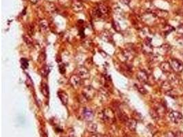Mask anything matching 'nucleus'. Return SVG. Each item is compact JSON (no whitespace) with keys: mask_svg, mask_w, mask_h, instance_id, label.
Masks as SVG:
<instances>
[{"mask_svg":"<svg viewBox=\"0 0 183 137\" xmlns=\"http://www.w3.org/2000/svg\"><path fill=\"white\" fill-rule=\"evenodd\" d=\"M150 114L151 117H152L153 119L154 120H158L160 118V116L158 115V113L157 112V111L154 108H152L150 110Z\"/></svg>","mask_w":183,"mask_h":137,"instance_id":"nucleus-19","label":"nucleus"},{"mask_svg":"<svg viewBox=\"0 0 183 137\" xmlns=\"http://www.w3.org/2000/svg\"><path fill=\"white\" fill-rule=\"evenodd\" d=\"M113 27H114L115 30H116L117 32H119L121 30V27H120V26L119 25V24L117 22L113 23Z\"/></svg>","mask_w":183,"mask_h":137,"instance_id":"nucleus-25","label":"nucleus"},{"mask_svg":"<svg viewBox=\"0 0 183 137\" xmlns=\"http://www.w3.org/2000/svg\"><path fill=\"white\" fill-rule=\"evenodd\" d=\"M45 53H42V54H41L40 56H39L38 61L41 62H42L45 61Z\"/></svg>","mask_w":183,"mask_h":137,"instance_id":"nucleus-24","label":"nucleus"},{"mask_svg":"<svg viewBox=\"0 0 183 137\" xmlns=\"http://www.w3.org/2000/svg\"><path fill=\"white\" fill-rule=\"evenodd\" d=\"M165 137H176L175 134L172 132H168L165 134Z\"/></svg>","mask_w":183,"mask_h":137,"instance_id":"nucleus-26","label":"nucleus"},{"mask_svg":"<svg viewBox=\"0 0 183 137\" xmlns=\"http://www.w3.org/2000/svg\"><path fill=\"white\" fill-rule=\"evenodd\" d=\"M170 65L172 70L176 73H180L183 71V63L178 59H172L170 60Z\"/></svg>","mask_w":183,"mask_h":137,"instance_id":"nucleus-3","label":"nucleus"},{"mask_svg":"<svg viewBox=\"0 0 183 137\" xmlns=\"http://www.w3.org/2000/svg\"><path fill=\"white\" fill-rule=\"evenodd\" d=\"M41 92L45 97H47L49 96V88L45 83H43L41 85Z\"/></svg>","mask_w":183,"mask_h":137,"instance_id":"nucleus-18","label":"nucleus"},{"mask_svg":"<svg viewBox=\"0 0 183 137\" xmlns=\"http://www.w3.org/2000/svg\"><path fill=\"white\" fill-rule=\"evenodd\" d=\"M42 73L44 75V76H47L48 73H49V69H48V66H45L42 69Z\"/></svg>","mask_w":183,"mask_h":137,"instance_id":"nucleus-23","label":"nucleus"},{"mask_svg":"<svg viewBox=\"0 0 183 137\" xmlns=\"http://www.w3.org/2000/svg\"><path fill=\"white\" fill-rule=\"evenodd\" d=\"M122 55L125 60L127 61H131L134 59L135 56V53L133 49H124L122 52Z\"/></svg>","mask_w":183,"mask_h":137,"instance_id":"nucleus-8","label":"nucleus"},{"mask_svg":"<svg viewBox=\"0 0 183 137\" xmlns=\"http://www.w3.org/2000/svg\"><path fill=\"white\" fill-rule=\"evenodd\" d=\"M169 118L172 122L176 124L180 123L183 120V115L178 111H172L169 114Z\"/></svg>","mask_w":183,"mask_h":137,"instance_id":"nucleus-2","label":"nucleus"},{"mask_svg":"<svg viewBox=\"0 0 183 137\" xmlns=\"http://www.w3.org/2000/svg\"><path fill=\"white\" fill-rule=\"evenodd\" d=\"M86 127V130L89 132H91V133L95 132L97 131V126L93 122H88Z\"/></svg>","mask_w":183,"mask_h":137,"instance_id":"nucleus-16","label":"nucleus"},{"mask_svg":"<svg viewBox=\"0 0 183 137\" xmlns=\"http://www.w3.org/2000/svg\"><path fill=\"white\" fill-rule=\"evenodd\" d=\"M135 86L137 87V90H138V91H139V93H141V94H143V95H145V94L147 93L146 89H145L143 86L139 85V84H135Z\"/></svg>","mask_w":183,"mask_h":137,"instance_id":"nucleus-21","label":"nucleus"},{"mask_svg":"<svg viewBox=\"0 0 183 137\" xmlns=\"http://www.w3.org/2000/svg\"><path fill=\"white\" fill-rule=\"evenodd\" d=\"M58 97L61 99V102L63 105H67L68 104V100H69V97L66 92H65L62 90H60L58 92Z\"/></svg>","mask_w":183,"mask_h":137,"instance_id":"nucleus-11","label":"nucleus"},{"mask_svg":"<svg viewBox=\"0 0 183 137\" xmlns=\"http://www.w3.org/2000/svg\"><path fill=\"white\" fill-rule=\"evenodd\" d=\"M82 117L85 120L90 121L94 117V112L90 108H84L82 110Z\"/></svg>","mask_w":183,"mask_h":137,"instance_id":"nucleus-9","label":"nucleus"},{"mask_svg":"<svg viewBox=\"0 0 183 137\" xmlns=\"http://www.w3.org/2000/svg\"><path fill=\"white\" fill-rule=\"evenodd\" d=\"M100 119L104 122L112 123L115 121V112L111 108H106L101 113Z\"/></svg>","mask_w":183,"mask_h":137,"instance_id":"nucleus-1","label":"nucleus"},{"mask_svg":"<svg viewBox=\"0 0 183 137\" xmlns=\"http://www.w3.org/2000/svg\"><path fill=\"white\" fill-rule=\"evenodd\" d=\"M95 137H108L107 136H106V135H103V134H97Z\"/></svg>","mask_w":183,"mask_h":137,"instance_id":"nucleus-30","label":"nucleus"},{"mask_svg":"<svg viewBox=\"0 0 183 137\" xmlns=\"http://www.w3.org/2000/svg\"><path fill=\"white\" fill-rule=\"evenodd\" d=\"M76 74L80 77L82 80H87L90 77V73L89 69L86 66H80L76 70Z\"/></svg>","mask_w":183,"mask_h":137,"instance_id":"nucleus-5","label":"nucleus"},{"mask_svg":"<svg viewBox=\"0 0 183 137\" xmlns=\"http://www.w3.org/2000/svg\"><path fill=\"white\" fill-rule=\"evenodd\" d=\"M160 68H161V71H163V73H168L170 74L172 73V68L171 66V65L169 62H161V64L160 65Z\"/></svg>","mask_w":183,"mask_h":137,"instance_id":"nucleus-10","label":"nucleus"},{"mask_svg":"<svg viewBox=\"0 0 183 137\" xmlns=\"http://www.w3.org/2000/svg\"><path fill=\"white\" fill-rule=\"evenodd\" d=\"M39 26H40V28L41 29V30L43 32H47L48 31V29H49V23L45 19H43L41 21H40L39 22Z\"/></svg>","mask_w":183,"mask_h":137,"instance_id":"nucleus-15","label":"nucleus"},{"mask_svg":"<svg viewBox=\"0 0 183 137\" xmlns=\"http://www.w3.org/2000/svg\"><path fill=\"white\" fill-rule=\"evenodd\" d=\"M176 137H183V132L180 131H178L175 133Z\"/></svg>","mask_w":183,"mask_h":137,"instance_id":"nucleus-28","label":"nucleus"},{"mask_svg":"<svg viewBox=\"0 0 183 137\" xmlns=\"http://www.w3.org/2000/svg\"><path fill=\"white\" fill-rule=\"evenodd\" d=\"M126 126H128V127L129 128L130 130L131 131H135L136 128H137V121L134 119H129L126 123Z\"/></svg>","mask_w":183,"mask_h":137,"instance_id":"nucleus-13","label":"nucleus"},{"mask_svg":"<svg viewBox=\"0 0 183 137\" xmlns=\"http://www.w3.org/2000/svg\"><path fill=\"white\" fill-rule=\"evenodd\" d=\"M59 70H60V72H61L62 74H64L65 72V66L63 65H59Z\"/></svg>","mask_w":183,"mask_h":137,"instance_id":"nucleus-27","label":"nucleus"},{"mask_svg":"<svg viewBox=\"0 0 183 137\" xmlns=\"http://www.w3.org/2000/svg\"><path fill=\"white\" fill-rule=\"evenodd\" d=\"M82 95L89 101L94 97V96L95 95V91L94 88L91 87V86H87L84 88Z\"/></svg>","mask_w":183,"mask_h":137,"instance_id":"nucleus-4","label":"nucleus"},{"mask_svg":"<svg viewBox=\"0 0 183 137\" xmlns=\"http://www.w3.org/2000/svg\"><path fill=\"white\" fill-rule=\"evenodd\" d=\"M21 67L23 69H26L28 67V61L27 59L25 58H22L21 60Z\"/></svg>","mask_w":183,"mask_h":137,"instance_id":"nucleus-22","label":"nucleus"},{"mask_svg":"<svg viewBox=\"0 0 183 137\" xmlns=\"http://www.w3.org/2000/svg\"><path fill=\"white\" fill-rule=\"evenodd\" d=\"M117 114L118 115V117L119 118V119L121 121H122L123 122H124L125 123H126V121L129 119V118L128 117V116L126 115V114H125V113L120 109H118L117 110Z\"/></svg>","mask_w":183,"mask_h":137,"instance_id":"nucleus-14","label":"nucleus"},{"mask_svg":"<svg viewBox=\"0 0 183 137\" xmlns=\"http://www.w3.org/2000/svg\"><path fill=\"white\" fill-rule=\"evenodd\" d=\"M137 77L139 82L142 84H146L149 81V76L147 73L143 70H141L137 73Z\"/></svg>","mask_w":183,"mask_h":137,"instance_id":"nucleus-7","label":"nucleus"},{"mask_svg":"<svg viewBox=\"0 0 183 137\" xmlns=\"http://www.w3.org/2000/svg\"><path fill=\"white\" fill-rule=\"evenodd\" d=\"M100 38L105 42H110L112 40V34L110 32L104 30L100 34Z\"/></svg>","mask_w":183,"mask_h":137,"instance_id":"nucleus-12","label":"nucleus"},{"mask_svg":"<svg viewBox=\"0 0 183 137\" xmlns=\"http://www.w3.org/2000/svg\"><path fill=\"white\" fill-rule=\"evenodd\" d=\"M162 88L165 91V93L172 90V86L169 81H165L162 84Z\"/></svg>","mask_w":183,"mask_h":137,"instance_id":"nucleus-17","label":"nucleus"},{"mask_svg":"<svg viewBox=\"0 0 183 137\" xmlns=\"http://www.w3.org/2000/svg\"><path fill=\"white\" fill-rule=\"evenodd\" d=\"M23 40L27 45H32L33 43L32 38L30 35H23Z\"/></svg>","mask_w":183,"mask_h":137,"instance_id":"nucleus-20","label":"nucleus"},{"mask_svg":"<svg viewBox=\"0 0 183 137\" xmlns=\"http://www.w3.org/2000/svg\"><path fill=\"white\" fill-rule=\"evenodd\" d=\"M177 32L178 33H180V34H183V25H181V26H180V27L178 28Z\"/></svg>","mask_w":183,"mask_h":137,"instance_id":"nucleus-29","label":"nucleus"},{"mask_svg":"<svg viewBox=\"0 0 183 137\" xmlns=\"http://www.w3.org/2000/svg\"><path fill=\"white\" fill-rule=\"evenodd\" d=\"M82 79L77 74H73L69 77V83L73 88H78L80 86Z\"/></svg>","mask_w":183,"mask_h":137,"instance_id":"nucleus-6","label":"nucleus"}]
</instances>
